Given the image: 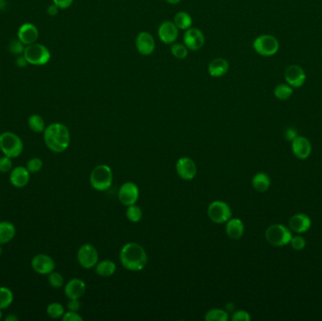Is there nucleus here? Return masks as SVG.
I'll use <instances>...</instances> for the list:
<instances>
[{
    "label": "nucleus",
    "instance_id": "f257e3e1",
    "mask_svg": "<svg viewBox=\"0 0 322 321\" xmlns=\"http://www.w3.org/2000/svg\"><path fill=\"white\" fill-rule=\"evenodd\" d=\"M44 140L50 151L62 153L67 150L70 145L71 135L66 125L60 123H53L46 126L44 131Z\"/></svg>",
    "mask_w": 322,
    "mask_h": 321
},
{
    "label": "nucleus",
    "instance_id": "f03ea898",
    "mask_svg": "<svg viewBox=\"0 0 322 321\" xmlns=\"http://www.w3.org/2000/svg\"><path fill=\"white\" fill-rule=\"evenodd\" d=\"M120 261L122 266L130 271H139L145 269L148 262V256L138 243L125 244L120 252Z\"/></svg>",
    "mask_w": 322,
    "mask_h": 321
},
{
    "label": "nucleus",
    "instance_id": "7ed1b4c3",
    "mask_svg": "<svg viewBox=\"0 0 322 321\" xmlns=\"http://www.w3.org/2000/svg\"><path fill=\"white\" fill-rule=\"evenodd\" d=\"M0 150L6 157L17 158L24 150L23 140L13 132H3L0 134Z\"/></svg>",
    "mask_w": 322,
    "mask_h": 321
},
{
    "label": "nucleus",
    "instance_id": "20e7f679",
    "mask_svg": "<svg viewBox=\"0 0 322 321\" xmlns=\"http://www.w3.org/2000/svg\"><path fill=\"white\" fill-rule=\"evenodd\" d=\"M113 174L111 167L108 165H99L94 168L90 176V183L92 189L98 191H105L112 187Z\"/></svg>",
    "mask_w": 322,
    "mask_h": 321
},
{
    "label": "nucleus",
    "instance_id": "39448f33",
    "mask_svg": "<svg viewBox=\"0 0 322 321\" xmlns=\"http://www.w3.org/2000/svg\"><path fill=\"white\" fill-rule=\"evenodd\" d=\"M28 64L31 65L42 66L48 63L51 58V54L46 46L34 43L29 46H26L25 51L23 53Z\"/></svg>",
    "mask_w": 322,
    "mask_h": 321
},
{
    "label": "nucleus",
    "instance_id": "423d86ee",
    "mask_svg": "<svg viewBox=\"0 0 322 321\" xmlns=\"http://www.w3.org/2000/svg\"><path fill=\"white\" fill-rule=\"evenodd\" d=\"M266 239L275 247H283L290 243L292 238L291 230L282 224H273L266 230Z\"/></svg>",
    "mask_w": 322,
    "mask_h": 321
},
{
    "label": "nucleus",
    "instance_id": "0eeeda50",
    "mask_svg": "<svg viewBox=\"0 0 322 321\" xmlns=\"http://www.w3.org/2000/svg\"><path fill=\"white\" fill-rule=\"evenodd\" d=\"M254 49L257 54L263 57H270L275 55L279 50V42L278 40L269 34H264L258 36L254 41Z\"/></svg>",
    "mask_w": 322,
    "mask_h": 321
},
{
    "label": "nucleus",
    "instance_id": "6e6552de",
    "mask_svg": "<svg viewBox=\"0 0 322 321\" xmlns=\"http://www.w3.org/2000/svg\"><path fill=\"white\" fill-rule=\"evenodd\" d=\"M207 215L213 223L222 224L232 218V210L229 204L224 201H214L207 208Z\"/></svg>",
    "mask_w": 322,
    "mask_h": 321
},
{
    "label": "nucleus",
    "instance_id": "1a4fd4ad",
    "mask_svg": "<svg viewBox=\"0 0 322 321\" xmlns=\"http://www.w3.org/2000/svg\"><path fill=\"white\" fill-rule=\"evenodd\" d=\"M79 265L86 269H92L98 263V253L92 244H84L78 251Z\"/></svg>",
    "mask_w": 322,
    "mask_h": 321
},
{
    "label": "nucleus",
    "instance_id": "9d476101",
    "mask_svg": "<svg viewBox=\"0 0 322 321\" xmlns=\"http://www.w3.org/2000/svg\"><path fill=\"white\" fill-rule=\"evenodd\" d=\"M139 197V190L138 186L132 182H126L119 189V201L125 206H129L138 202Z\"/></svg>",
    "mask_w": 322,
    "mask_h": 321
},
{
    "label": "nucleus",
    "instance_id": "9b49d317",
    "mask_svg": "<svg viewBox=\"0 0 322 321\" xmlns=\"http://www.w3.org/2000/svg\"><path fill=\"white\" fill-rule=\"evenodd\" d=\"M205 44V37L201 29L197 27H190L184 33V45L191 51H198Z\"/></svg>",
    "mask_w": 322,
    "mask_h": 321
},
{
    "label": "nucleus",
    "instance_id": "f8f14e48",
    "mask_svg": "<svg viewBox=\"0 0 322 321\" xmlns=\"http://www.w3.org/2000/svg\"><path fill=\"white\" fill-rule=\"evenodd\" d=\"M31 267L35 272L41 275H48L54 271L56 264L50 257L45 254H40L34 256L31 260Z\"/></svg>",
    "mask_w": 322,
    "mask_h": 321
},
{
    "label": "nucleus",
    "instance_id": "ddd939ff",
    "mask_svg": "<svg viewBox=\"0 0 322 321\" xmlns=\"http://www.w3.org/2000/svg\"><path fill=\"white\" fill-rule=\"evenodd\" d=\"M175 168L178 176L185 181H191L197 174V166L190 158H179Z\"/></svg>",
    "mask_w": 322,
    "mask_h": 321
},
{
    "label": "nucleus",
    "instance_id": "4468645a",
    "mask_svg": "<svg viewBox=\"0 0 322 321\" xmlns=\"http://www.w3.org/2000/svg\"><path fill=\"white\" fill-rule=\"evenodd\" d=\"M136 48L142 56H150L156 49V41L151 33L141 31L136 38Z\"/></svg>",
    "mask_w": 322,
    "mask_h": 321
},
{
    "label": "nucleus",
    "instance_id": "2eb2a0df",
    "mask_svg": "<svg viewBox=\"0 0 322 321\" xmlns=\"http://www.w3.org/2000/svg\"><path fill=\"white\" fill-rule=\"evenodd\" d=\"M179 29L171 21H165L158 26V35L159 40L166 45L174 44L178 38Z\"/></svg>",
    "mask_w": 322,
    "mask_h": 321
},
{
    "label": "nucleus",
    "instance_id": "dca6fc26",
    "mask_svg": "<svg viewBox=\"0 0 322 321\" xmlns=\"http://www.w3.org/2000/svg\"><path fill=\"white\" fill-rule=\"evenodd\" d=\"M284 79L292 88H300L304 84L306 75L301 66L290 65L284 72Z\"/></svg>",
    "mask_w": 322,
    "mask_h": 321
},
{
    "label": "nucleus",
    "instance_id": "f3484780",
    "mask_svg": "<svg viewBox=\"0 0 322 321\" xmlns=\"http://www.w3.org/2000/svg\"><path fill=\"white\" fill-rule=\"evenodd\" d=\"M17 37L26 46L34 44L39 37L38 27L31 23H25L20 26Z\"/></svg>",
    "mask_w": 322,
    "mask_h": 321
},
{
    "label": "nucleus",
    "instance_id": "a211bd4d",
    "mask_svg": "<svg viewBox=\"0 0 322 321\" xmlns=\"http://www.w3.org/2000/svg\"><path fill=\"white\" fill-rule=\"evenodd\" d=\"M30 180V172L26 167L18 166L11 170L10 182L14 188L22 189L27 186Z\"/></svg>",
    "mask_w": 322,
    "mask_h": 321
},
{
    "label": "nucleus",
    "instance_id": "6ab92c4d",
    "mask_svg": "<svg viewBox=\"0 0 322 321\" xmlns=\"http://www.w3.org/2000/svg\"><path fill=\"white\" fill-rule=\"evenodd\" d=\"M292 152L299 159H306L310 157L312 146L309 139L305 137H297L292 140Z\"/></svg>",
    "mask_w": 322,
    "mask_h": 321
},
{
    "label": "nucleus",
    "instance_id": "aec40b11",
    "mask_svg": "<svg viewBox=\"0 0 322 321\" xmlns=\"http://www.w3.org/2000/svg\"><path fill=\"white\" fill-rule=\"evenodd\" d=\"M86 291V283L81 279L75 278L67 282L64 287V294L69 300L80 299Z\"/></svg>",
    "mask_w": 322,
    "mask_h": 321
},
{
    "label": "nucleus",
    "instance_id": "412c9836",
    "mask_svg": "<svg viewBox=\"0 0 322 321\" xmlns=\"http://www.w3.org/2000/svg\"><path fill=\"white\" fill-rule=\"evenodd\" d=\"M289 225L291 231L298 234H303L310 229L311 220L306 214L299 213L290 218Z\"/></svg>",
    "mask_w": 322,
    "mask_h": 321
},
{
    "label": "nucleus",
    "instance_id": "4be33fe9",
    "mask_svg": "<svg viewBox=\"0 0 322 321\" xmlns=\"http://www.w3.org/2000/svg\"><path fill=\"white\" fill-rule=\"evenodd\" d=\"M229 62L224 58H217L211 60L208 64V74L213 78H222L229 71Z\"/></svg>",
    "mask_w": 322,
    "mask_h": 321
},
{
    "label": "nucleus",
    "instance_id": "5701e85b",
    "mask_svg": "<svg viewBox=\"0 0 322 321\" xmlns=\"http://www.w3.org/2000/svg\"><path fill=\"white\" fill-rule=\"evenodd\" d=\"M226 235L233 240L241 238L244 234V224L239 219H230L225 226Z\"/></svg>",
    "mask_w": 322,
    "mask_h": 321
},
{
    "label": "nucleus",
    "instance_id": "b1692460",
    "mask_svg": "<svg viewBox=\"0 0 322 321\" xmlns=\"http://www.w3.org/2000/svg\"><path fill=\"white\" fill-rule=\"evenodd\" d=\"M16 235L14 224L10 222H0V244L11 242Z\"/></svg>",
    "mask_w": 322,
    "mask_h": 321
},
{
    "label": "nucleus",
    "instance_id": "393cba45",
    "mask_svg": "<svg viewBox=\"0 0 322 321\" xmlns=\"http://www.w3.org/2000/svg\"><path fill=\"white\" fill-rule=\"evenodd\" d=\"M270 176L264 172H258L252 180L253 188L258 192H266L270 189Z\"/></svg>",
    "mask_w": 322,
    "mask_h": 321
},
{
    "label": "nucleus",
    "instance_id": "a878e982",
    "mask_svg": "<svg viewBox=\"0 0 322 321\" xmlns=\"http://www.w3.org/2000/svg\"><path fill=\"white\" fill-rule=\"evenodd\" d=\"M116 271V264L112 260H103L95 266V272L101 277H111Z\"/></svg>",
    "mask_w": 322,
    "mask_h": 321
},
{
    "label": "nucleus",
    "instance_id": "bb28decb",
    "mask_svg": "<svg viewBox=\"0 0 322 321\" xmlns=\"http://www.w3.org/2000/svg\"><path fill=\"white\" fill-rule=\"evenodd\" d=\"M179 30H187L192 26V18L190 13L186 12H179L174 15L172 21Z\"/></svg>",
    "mask_w": 322,
    "mask_h": 321
},
{
    "label": "nucleus",
    "instance_id": "cd10ccee",
    "mask_svg": "<svg viewBox=\"0 0 322 321\" xmlns=\"http://www.w3.org/2000/svg\"><path fill=\"white\" fill-rule=\"evenodd\" d=\"M27 125L28 127L35 133H42L45 131L46 127L45 120L38 114H32L31 116H29V118L27 120Z\"/></svg>",
    "mask_w": 322,
    "mask_h": 321
},
{
    "label": "nucleus",
    "instance_id": "c85d7f7f",
    "mask_svg": "<svg viewBox=\"0 0 322 321\" xmlns=\"http://www.w3.org/2000/svg\"><path fill=\"white\" fill-rule=\"evenodd\" d=\"M13 302V291L6 287H0V309L9 308Z\"/></svg>",
    "mask_w": 322,
    "mask_h": 321
},
{
    "label": "nucleus",
    "instance_id": "c756f323",
    "mask_svg": "<svg viewBox=\"0 0 322 321\" xmlns=\"http://www.w3.org/2000/svg\"><path fill=\"white\" fill-rule=\"evenodd\" d=\"M228 318L227 312L222 309H211L204 315V319L206 321H227Z\"/></svg>",
    "mask_w": 322,
    "mask_h": 321
},
{
    "label": "nucleus",
    "instance_id": "7c9ffc66",
    "mask_svg": "<svg viewBox=\"0 0 322 321\" xmlns=\"http://www.w3.org/2000/svg\"><path fill=\"white\" fill-rule=\"evenodd\" d=\"M64 313H65L64 307L62 306V304H60L59 302H52L46 308V314L54 319L62 317Z\"/></svg>",
    "mask_w": 322,
    "mask_h": 321
},
{
    "label": "nucleus",
    "instance_id": "2f4dec72",
    "mask_svg": "<svg viewBox=\"0 0 322 321\" xmlns=\"http://www.w3.org/2000/svg\"><path fill=\"white\" fill-rule=\"evenodd\" d=\"M293 93V89L289 84H279L274 90V95L279 100H288Z\"/></svg>",
    "mask_w": 322,
    "mask_h": 321
},
{
    "label": "nucleus",
    "instance_id": "473e14b6",
    "mask_svg": "<svg viewBox=\"0 0 322 321\" xmlns=\"http://www.w3.org/2000/svg\"><path fill=\"white\" fill-rule=\"evenodd\" d=\"M126 218L131 223H138L142 218V211L139 206L136 205V203L129 205L126 209Z\"/></svg>",
    "mask_w": 322,
    "mask_h": 321
},
{
    "label": "nucleus",
    "instance_id": "72a5a7b5",
    "mask_svg": "<svg viewBox=\"0 0 322 321\" xmlns=\"http://www.w3.org/2000/svg\"><path fill=\"white\" fill-rule=\"evenodd\" d=\"M171 55L178 59H184L189 55L188 47L183 44H172L171 46Z\"/></svg>",
    "mask_w": 322,
    "mask_h": 321
},
{
    "label": "nucleus",
    "instance_id": "f704fd0d",
    "mask_svg": "<svg viewBox=\"0 0 322 321\" xmlns=\"http://www.w3.org/2000/svg\"><path fill=\"white\" fill-rule=\"evenodd\" d=\"M48 282L54 289H59L63 287L64 279H63V276L61 275L59 272L52 271L51 273L48 274Z\"/></svg>",
    "mask_w": 322,
    "mask_h": 321
},
{
    "label": "nucleus",
    "instance_id": "c9c22d12",
    "mask_svg": "<svg viewBox=\"0 0 322 321\" xmlns=\"http://www.w3.org/2000/svg\"><path fill=\"white\" fill-rule=\"evenodd\" d=\"M43 166H44V162L41 158H33L27 161L26 168L30 173H36L43 169Z\"/></svg>",
    "mask_w": 322,
    "mask_h": 321
},
{
    "label": "nucleus",
    "instance_id": "e433bc0d",
    "mask_svg": "<svg viewBox=\"0 0 322 321\" xmlns=\"http://www.w3.org/2000/svg\"><path fill=\"white\" fill-rule=\"evenodd\" d=\"M25 48H26V46L19 39L13 40L9 46L10 51L14 55H17V56L23 55V53L25 51Z\"/></svg>",
    "mask_w": 322,
    "mask_h": 321
},
{
    "label": "nucleus",
    "instance_id": "4c0bfd02",
    "mask_svg": "<svg viewBox=\"0 0 322 321\" xmlns=\"http://www.w3.org/2000/svg\"><path fill=\"white\" fill-rule=\"evenodd\" d=\"M13 158H9V157H2L0 158V172L2 173H7L10 172L13 170Z\"/></svg>",
    "mask_w": 322,
    "mask_h": 321
},
{
    "label": "nucleus",
    "instance_id": "58836bf2",
    "mask_svg": "<svg viewBox=\"0 0 322 321\" xmlns=\"http://www.w3.org/2000/svg\"><path fill=\"white\" fill-rule=\"evenodd\" d=\"M290 243H291V247L296 251L304 249V247L306 245L305 239L301 236H292Z\"/></svg>",
    "mask_w": 322,
    "mask_h": 321
},
{
    "label": "nucleus",
    "instance_id": "ea45409f",
    "mask_svg": "<svg viewBox=\"0 0 322 321\" xmlns=\"http://www.w3.org/2000/svg\"><path fill=\"white\" fill-rule=\"evenodd\" d=\"M231 319L233 321H250L251 315L248 312L244 310H239L233 314Z\"/></svg>",
    "mask_w": 322,
    "mask_h": 321
},
{
    "label": "nucleus",
    "instance_id": "a19ab883",
    "mask_svg": "<svg viewBox=\"0 0 322 321\" xmlns=\"http://www.w3.org/2000/svg\"><path fill=\"white\" fill-rule=\"evenodd\" d=\"M62 320L63 321H82L83 318L81 315H79L77 312L74 311H68L67 313H64L62 315Z\"/></svg>",
    "mask_w": 322,
    "mask_h": 321
},
{
    "label": "nucleus",
    "instance_id": "79ce46f5",
    "mask_svg": "<svg viewBox=\"0 0 322 321\" xmlns=\"http://www.w3.org/2000/svg\"><path fill=\"white\" fill-rule=\"evenodd\" d=\"M81 307V303L79 301V299H75V300H69V302L67 303V308L69 311H74V312H78Z\"/></svg>",
    "mask_w": 322,
    "mask_h": 321
},
{
    "label": "nucleus",
    "instance_id": "37998d69",
    "mask_svg": "<svg viewBox=\"0 0 322 321\" xmlns=\"http://www.w3.org/2000/svg\"><path fill=\"white\" fill-rule=\"evenodd\" d=\"M74 0H53V3L59 7L60 10H65L72 6Z\"/></svg>",
    "mask_w": 322,
    "mask_h": 321
},
{
    "label": "nucleus",
    "instance_id": "c03bdc74",
    "mask_svg": "<svg viewBox=\"0 0 322 321\" xmlns=\"http://www.w3.org/2000/svg\"><path fill=\"white\" fill-rule=\"evenodd\" d=\"M284 137H285V138H287L288 140L292 141L293 139H295V138L298 137V131H297L295 128H293V127L288 128V129L285 130V132H284Z\"/></svg>",
    "mask_w": 322,
    "mask_h": 321
},
{
    "label": "nucleus",
    "instance_id": "a18cd8bd",
    "mask_svg": "<svg viewBox=\"0 0 322 321\" xmlns=\"http://www.w3.org/2000/svg\"><path fill=\"white\" fill-rule=\"evenodd\" d=\"M59 10L60 9H59V7L53 3L51 5L47 7V13H48L49 16H56V15H58Z\"/></svg>",
    "mask_w": 322,
    "mask_h": 321
},
{
    "label": "nucleus",
    "instance_id": "49530a36",
    "mask_svg": "<svg viewBox=\"0 0 322 321\" xmlns=\"http://www.w3.org/2000/svg\"><path fill=\"white\" fill-rule=\"evenodd\" d=\"M15 63H16V65L18 66L19 68H25V67L28 64V62H27V60H26L24 55H19V56L17 57V59H16Z\"/></svg>",
    "mask_w": 322,
    "mask_h": 321
},
{
    "label": "nucleus",
    "instance_id": "de8ad7c7",
    "mask_svg": "<svg viewBox=\"0 0 322 321\" xmlns=\"http://www.w3.org/2000/svg\"><path fill=\"white\" fill-rule=\"evenodd\" d=\"M18 316L14 315V314H10L9 315H7L5 320L6 321H18Z\"/></svg>",
    "mask_w": 322,
    "mask_h": 321
},
{
    "label": "nucleus",
    "instance_id": "09e8293b",
    "mask_svg": "<svg viewBox=\"0 0 322 321\" xmlns=\"http://www.w3.org/2000/svg\"><path fill=\"white\" fill-rule=\"evenodd\" d=\"M165 1L171 5H177L181 2V0H165Z\"/></svg>",
    "mask_w": 322,
    "mask_h": 321
},
{
    "label": "nucleus",
    "instance_id": "8fccbe9b",
    "mask_svg": "<svg viewBox=\"0 0 322 321\" xmlns=\"http://www.w3.org/2000/svg\"><path fill=\"white\" fill-rule=\"evenodd\" d=\"M2 253H3V249L1 247V244H0V256H2Z\"/></svg>",
    "mask_w": 322,
    "mask_h": 321
},
{
    "label": "nucleus",
    "instance_id": "3c124183",
    "mask_svg": "<svg viewBox=\"0 0 322 321\" xmlns=\"http://www.w3.org/2000/svg\"><path fill=\"white\" fill-rule=\"evenodd\" d=\"M2 319V310L0 309V320Z\"/></svg>",
    "mask_w": 322,
    "mask_h": 321
}]
</instances>
